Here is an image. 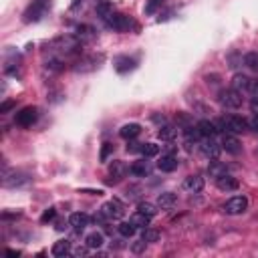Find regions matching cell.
Instances as JSON below:
<instances>
[{
  "label": "cell",
  "mask_w": 258,
  "mask_h": 258,
  "mask_svg": "<svg viewBox=\"0 0 258 258\" xmlns=\"http://www.w3.org/2000/svg\"><path fill=\"white\" fill-rule=\"evenodd\" d=\"M36 119H38V109L33 105L29 107H24V109H20L17 113V125L20 127H33L36 123Z\"/></svg>",
  "instance_id": "obj_5"
},
{
  "label": "cell",
  "mask_w": 258,
  "mask_h": 258,
  "mask_svg": "<svg viewBox=\"0 0 258 258\" xmlns=\"http://www.w3.org/2000/svg\"><path fill=\"white\" fill-rule=\"evenodd\" d=\"M95 10H97V15L103 20H107V18L113 15V4L109 2V0H101V2H97V6H95Z\"/></svg>",
  "instance_id": "obj_26"
},
{
  "label": "cell",
  "mask_w": 258,
  "mask_h": 258,
  "mask_svg": "<svg viewBox=\"0 0 258 258\" xmlns=\"http://www.w3.org/2000/svg\"><path fill=\"white\" fill-rule=\"evenodd\" d=\"M141 145H143V143H138V141H133V139H129V145H127V152H129V154H138V152L141 154Z\"/></svg>",
  "instance_id": "obj_40"
},
{
  "label": "cell",
  "mask_w": 258,
  "mask_h": 258,
  "mask_svg": "<svg viewBox=\"0 0 258 258\" xmlns=\"http://www.w3.org/2000/svg\"><path fill=\"white\" fill-rule=\"evenodd\" d=\"M89 250H91V248H89L87 244H85V248H77L73 254H75V256H87V254H89Z\"/></svg>",
  "instance_id": "obj_42"
},
{
  "label": "cell",
  "mask_w": 258,
  "mask_h": 258,
  "mask_svg": "<svg viewBox=\"0 0 258 258\" xmlns=\"http://www.w3.org/2000/svg\"><path fill=\"white\" fill-rule=\"evenodd\" d=\"M95 67H97V59H95V57H87V59H81V61L77 63L75 71H77V73H85V71L95 69Z\"/></svg>",
  "instance_id": "obj_29"
},
{
  "label": "cell",
  "mask_w": 258,
  "mask_h": 258,
  "mask_svg": "<svg viewBox=\"0 0 258 258\" xmlns=\"http://www.w3.org/2000/svg\"><path fill=\"white\" fill-rule=\"evenodd\" d=\"M125 172H127V168L123 161H113L109 168V180H107V184H117L125 175Z\"/></svg>",
  "instance_id": "obj_14"
},
{
  "label": "cell",
  "mask_w": 258,
  "mask_h": 258,
  "mask_svg": "<svg viewBox=\"0 0 258 258\" xmlns=\"http://www.w3.org/2000/svg\"><path fill=\"white\" fill-rule=\"evenodd\" d=\"M75 36L81 40V43H89V40H93L95 36H97V31L89 24H79L75 29Z\"/></svg>",
  "instance_id": "obj_16"
},
{
  "label": "cell",
  "mask_w": 258,
  "mask_h": 258,
  "mask_svg": "<svg viewBox=\"0 0 258 258\" xmlns=\"http://www.w3.org/2000/svg\"><path fill=\"white\" fill-rule=\"evenodd\" d=\"M31 178L26 173H20V172H15V173H4V180H2V184L6 186V188H17V186H22V184H26Z\"/></svg>",
  "instance_id": "obj_15"
},
{
  "label": "cell",
  "mask_w": 258,
  "mask_h": 258,
  "mask_svg": "<svg viewBox=\"0 0 258 258\" xmlns=\"http://www.w3.org/2000/svg\"><path fill=\"white\" fill-rule=\"evenodd\" d=\"M105 22H107V26H109V29H113L117 33H125V31H129L131 26H133V22H131L129 17H125V15H115V12Z\"/></svg>",
  "instance_id": "obj_9"
},
{
  "label": "cell",
  "mask_w": 258,
  "mask_h": 258,
  "mask_svg": "<svg viewBox=\"0 0 258 258\" xmlns=\"http://www.w3.org/2000/svg\"><path fill=\"white\" fill-rule=\"evenodd\" d=\"M216 186H218V189H222V192H236L240 184L230 173H224V175H220V178H216Z\"/></svg>",
  "instance_id": "obj_12"
},
{
  "label": "cell",
  "mask_w": 258,
  "mask_h": 258,
  "mask_svg": "<svg viewBox=\"0 0 258 258\" xmlns=\"http://www.w3.org/2000/svg\"><path fill=\"white\" fill-rule=\"evenodd\" d=\"M85 244L91 248V250H99L103 244H105V238H103V234L101 232H91V234H87V238H85Z\"/></svg>",
  "instance_id": "obj_25"
},
{
  "label": "cell",
  "mask_w": 258,
  "mask_h": 258,
  "mask_svg": "<svg viewBox=\"0 0 258 258\" xmlns=\"http://www.w3.org/2000/svg\"><path fill=\"white\" fill-rule=\"evenodd\" d=\"M12 107H15V101H4L2 105H0V113H8Z\"/></svg>",
  "instance_id": "obj_41"
},
{
  "label": "cell",
  "mask_w": 258,
  "mask_h": 258,
  "mask_svg": "<svg viewBox=\"0 0 258 258\" xmlns=\"http://www.w3.org/2000/svg\"><path fill=\"white\" fill-rule=\"evenodd\" d=\"M101 212L107 220H121L123 218V214H125V208H123V204H121L119 200H109V202H105L103 206H101Z\"/></svg>",
  "instance_id": "obj_4"
},
{
  "label": "cell",
  "mask_w": 258,
  "mask_h": 258,
  "mask_svg": "<svg viewBox=\"0 0 258 258\" xmlns=\"http://www.w3.org/2000/svg\"><path fill=\"white\" fill-rule=\"evenodd\" d=\"M117 230H119V234L123 236V238H131V236L135 234V230H138V228H135L131 222H121V224L117 226Z\"/></svg>",
  "instance_id": "obj_31"
},
{
  "label": "cell",
  "mask_w": 258,
  "mask_h": 258,
  "mask_svg": "<svg viewBox=\"0 0 258 258\" xmlns=\"http://www.w3.org/2000/svg\"><path fill=\"white\" fill-rule=\"evenodd\" d=\"M138 210L143 212L145 216H149V218H154V216L157 214V208L154 206V204H149V202H141V204H138Z\"/></svg>",
  "instance_id": "obj_33"
},
{
  "label": "cell",
  "mask_w": 258,
  "mask_h": 258,
  "mask_svg": "<svg viewBox=\"0 0 258 258\" xmlns=\"http://www.w3.org/2000/svg\"><path fill=\"white\" fill-rule=\"evenodd\" d=\"M141 238L145 240V242H157L159 240V232L155 228H143V234H141Z\"/></svg>",
  "instance_id": "obj_34"
},
{
  "label": "cell",
  "mask_w": 258,
  "mask_h": 258,
  "mask_svg": "<svg viewBox=\"0 0 258 258\" xmlns=\"http://www.w3.org/2000/svg\"><path fill=\"white\" fill-rule=\"evenodd\" d=\"M81 40L75 36V34H67V36H61L57 40L51 43V49L55 52L57 57H71V55H77L81 52Z\"/></svg>",
  "instance_id": "obj_1"
},
{
  "label": "cell",
  "mask_w": 258,
  "mask_h": 258,
  "mask_svg": "<svg viewBox=\"0 0 258 258\" xmlns=\"http://www.w3.org/2000/svg\"><path fill=\"white\" fill-rule=\"evenodd\" d=\"M111 154H113V145H111V143H103L101 154H99V159H101V161H107Z\"/></svg>",
  "instance_id": "obj_37"
},
{
  "label": "cell",
  "mask_w": 258,
  "mask_h": 258,
  "mask_svg": "<svg viewBox=\"0 0 258 258\" xmlns=\"http://www.w3.org/2000/svg\"><path fill=\"white\" fill-rule=\"evenodd\" d=\"M79 6H83V0H73V2H71V10L73 12L79 10Z\"/></svg>",
  "instance_id": "obj_44"
},
{
  "label": "cell",
  "mask_w": 258,
  "mask_h": 258,
  "mask_svg": "<svg viewBox=\"0 0 258 258\" xmlns=\"http://www.w3.org/2000/svg\"><path fill=\"white\" fill-rule=\"evenodd\" d=\"M157 135H159L161 141H173L175 135H178V127L172 125V123H164V125H159Z\"/></svg>",
  "instance_id": "obj_22"
},
{
  "label": "cell",
  "mask_w": 258,
  "mask_h": 258,
  "mask_svg": "<svg viewBox=\"0 0 258 258\" xmlns=\"http://www.w3.org/2000/svg\"><path fill=\"white\" fill-rule=\"evenodd\" d=\"M218 101L222 107H226V109H238L242 105V95L234 89H222L218 95Z\"/></svg>",
  "instance_id": "obj_3"
},
{
  "label": "cell",
  "mask_w": 258,
  "mask_h": 258,
  "mask_svg": "<svg viewBox=\"0 0 258 258\" xmlns=\"http://www.w3.org/2000/svg\"><path fill=\"white\" fill-rule=\"evenodd\" d=\"M208 173L212 175V178H220V175L226 173V166H222L220 161L212 159V161H210V166H208Z\"/></svg>",
  "instance_id": "obj_30"
},
{
  "label": "cell",
  "mask_w": 258,
  "mask_h": 258,
  "mask_svg": "<svg viewBox=\"0 0 258 258\" xmlns=\"http://www.w3.org/2000/svg\"><path fill=\"white\" fill-rule=\"evenodd\" d=\"M198 131H200V135L202 138H216L218 135V125L216 123H212V121H208V119H202V121H198Z\"/></svg>",
  "instance_id": "obj_13"
},
{
  "label": "cell",
  "mask_w": 258,
  "mask_h": 258,
  "mask_svg": "<svg viewBox=\"0 0 258 258\" xmlns=\"http://www.w3.org/2000/svg\"><path fill=\"white\" fill-rule=\"evenodd\" d=\"M244 65L258 71V52H246V55H244Z\"/></svg>",
  "instance_id": "obj_35"
},
{
  "label": "cell",
  "mask_w": 258,
  "mask_h": 258,
  "mask_svg": "<svg viewBox=\"0 0 258 258\" xmlns=\"http://www.w3.org/2000/svg\"><path fill=\"white\" fill-rule=\"evenodd\" d=\"M115 69H117V73H129V71H133L135 69V59H131V57H119L117 61H115Z\"/></svg>",
  "instance_id": "obj_23"
},
{
  "label": "cell",
  "mask_w": 258,
  "mask_h": 258,
  "mask_svg": "<svg viewBox=\"0 0 258 258\" xmlns=\"http://www.w3.org/2000/svg\"><path fill=\"white\" fill-rule=\"evenodd\" d=\"M47 8H49V4L45 2V0H34V2L29 8H26V12H24V20L26 22H36V20H40V18L45 17Z\"/></svg>",
  "instance_id": "obj_7"
},
{
  "label": "cell",
  "mask_w": 258,
  "mask_h": 258,
  "mask_svg": "<svg viewBox=\"0 0 258 258\" xmlns=\"http://www.w3.org/2000/svg\"><path fill=\"white\" fill-rule=\"evenodd\" d=\"M252 87H254V81L246 75H234L232 79V89L238 91L240 95H252Z\"/></svg>",
  "instance_id": "obj_10"
},
{
  "label": "cell",
  "mask_w": 258,
  "mask_h": 258,
  "mask_svg": "<svg viewBox=\"0 0 258 258\" xmlns=\"http://www.w3.org/2000/svg\"><path fill=\"white\" fill-rule=\"evenodd\" d=\"M161 4H164V0H147V4H145V15L152 17Z\"/></svg>",
  "instance_id": "obj_36"
},
{
  "label": "cell",
  "mask_w": 258,
  "mask_h": 258,
  "mask_svg": "<svg viewBox=\"0 0 258 258\" xmlns=\"http://www.w3.org/2000/svg\"><path fill=\"white\" fill-rule=\"evenodd\" d=\"M184 188L188 192L198 194L204 189V178H200V175H189V178H186V182H184Z\"/></svg>",
  "instance_id": "obj_21"
},
{
  "label": "cell",
  "mask_w": 258,
  "mask_h": 258,
  "mask_svg": "<svg viewBox=\"0 0 258 258\" xmlns=\"http://www.w3.org/2000/svg\"><path fill=\"white\" fill-rule=\"evenodd\" d=\"M200 152L206 155L208 159H218V155H220V152H222V145L216 141V138H202Z\"/></svg>",
  "instance_id": "obj_8"
},
{
  "label": "cell",
  "mask_w": 258,
  "mask_h": 258,
  "mask_svg": "<svg viewBox=\"0 0 258 258\" xmlns=\"http://www.w3.org/2000/svg\"><path fill=\"white\" fill-rule=\"evenodd\" d=\"M129 172L133 175H139V178H145V175L152 173V168H149L147 161H135V164L129 168Z\"/></svg>",
  "instance_id": "obj_27"
},
{
  "label": "cell",
  "mask_w": 258,
  "mask_h": 258,
  "mask_svg": "<svg viewBox=\"0 0 258 258\" xmlns=\"http://www.w3.org/2000/svg\"><path fill=\"white\" fill-rule=\"evenodd\" d=\"M139 133H141V125H139V123H125L123 127L119 129V135H121L123 139H127V141H129V139H135Z\"/></svg>",
  "instance_id": "obj_20"
},
{
  "label": "cell",
  "mask_w": 258,
  "mask_h": 258,
  "mask_svg": "<svg viewBox=\"0 0 258 258\" xmlns=\"http://www.w3.org/2000/svg\"><path fill=\"white\" fill-rule=\"evenodd\" d=\"M69 224L75 228V232H83V230L89 226V216L83 212H75V214H71Z\"/></svg>",
  "instance_id": "obj_17"
},
{
  "label": "cell",
  "mask_w": 258,
  "mask_h": 258,
  "mask_svg": "<svg viewBox=\"0 0 258 258\" xmlns=\"http://www.w3.org/2000/svg\"><path fill=\"white\" fill-rule=\"evenodd\" d=\"M55 216H57V210H55V208H49V210H45L43 216H40V222L47 224V222H51L52 218H55Z\"/></svg>",
  "instance_id": "obj_39"
},
{
  "label": "cell",
  "mask_w": 258,
  "mask_h": 258,
  "mask_svg": "<svg viewBox=\"0 0 258 258\" xmlns=\"http://www.w3.org/2000/svg\"><path fill=\"white\" fill-rule=\"evenodd\" d=\"M248 210V200L244 196H234L230 198L226 204H224V212L230 214V216H238V214H244Z\"/></svg>",
  "instance_id": "obj_6"
},
{
  "label": "cell",
  "mask_w": 258,
  "mask_h": 258,
  "mask_svg": "<svg viewBox=\"0 0 258 258\" xmlns=\"http://www.w3.org/2000/svg\"><path fill=\"white\" fill-rule=\"evenodd\" d=\"M129 222L135 226V228H147L149 226V222H152V218H149V216H145L143 212H135L133 216H131V218H129Z\"/></svg>",
  "instance_id": "obj_28"
},
{
  "label": "cell",
  "mask_w": 258,
  "mask_h": 258,
  "mask_svg": "<svg viewBox=\"0 0 258 258\" xmlns=\"http://www.w3.org/2000/svg\"><path fill=\"white\" fill-rule=\"evenodd\" d=\"M248 123H250V127H252L254 131H258V113H256V115H254V117L248 121Z\"/></svg>",
  "instance_id": "obj_43"
},
{
  "label": "cell",
  "mask_w": 258,
  "mask_h": 258,
  "mask_svg": "<svg viewBox=\"0 0 258 258\" xmlns=\"http://www.w3.org/2000/svg\"><path fill=\"white\" fill-rule=\"evenodd\" d=\"M159 154V145L155 143H143L141 145V155L143 157H155Z\"/></svg>",
  "instance_id": "obj_32"
},
{
  "label": "cell",
  "mask_w": 258,
  "mask_h": 258,
  "mask_svg": "<svg viewBox=\"0 0 258 258\" xmlns=\"http://www.w3.org/2000/svg\"><path fill=\"white\" fill-rule=\"evenodd\" d=\"M218 129L222 133H234V135H240V133H246L250 129V123L244 117H238V115H226L222 117L218 123Z\"/></svg>",
  "instance_id": "obj_2"
},
{
  "label": "cell",
  "mask_w": 258,
  "mask_h": 258,
  "mask_svg": "<svg viewBox=\"0 0 258 258\" xmlns=\"http://www.w3.org/2000/svg\"><path fill=\"white\" fill-rule=\"evenodd\" d=\"M175 204H178V196L173 192H164L157 196V208L159 210H172Z\"/></svg>",
  "instance_id": "obj_18"
},
{
  "label": "cell",
  "mask_w": 258,
  "mask_h": 258,
  "mask_svg": "<svg viewBox=\"0 0 258 258\" xmlns=\"http://www.w3.org/2000/svg\"><path fill=\"white\" fill-rule=\"evenodd\" d=\"M175 168H178V157H175L173 154H166V155H161V159L157 161V170L166 172V173L173 172Z\"/></svg>",
  "instance_id": "obj_19"
},
{
  "label": "cell",
  "mask_w": 258,
  "mask_h": 258,
  "mask_svg": "<svg viewBox=\"0 0 258 258\" xmlns=\"http://www.w3.org/2000/svg\"><path fill=\"white\" fill-rule=\"evenodd\" d=\"M220 145H222V149H226V152L232 154V155H238L242 152V145H240V141H238V138L234 133H224Z\"/></svg>",
  "instance_id": "obj_11"
},
{
  "label": "cell",
  "mask_w": 258,
  "mask_h": 258,
  "mask_svg": "<svg viewBox=\"0 0 258 258\" xmlns=\"http://www.w3.org/2000/svg\"><path fill=\"white\" fill-rule=\"evenodd\" d=\"M147 244H149V242H145L143 238H139L138 242H133V244H131V250H133L135 254H141V252L145 250V246H147Z\"/></svg>",
  "instance_id": "obj_38"
},
{
  "label": "cell",
  "mask_w": 258,
  "mask_h": 258,
  "mask_svg": "<svg viewBox=\"0 0 258 258\" xmlns=\"http://www.w3.org/2000/svg\"><path fill=\"white\" fill-rule=\"evenodd\" d=\"M52 256H67V254H71V242L69 240H59L52 244V248H51Z\"/></svg>",
  "instance_id": "obj_24"
},
{
  "label": "cell",
  "mask_w": 258,
  "mask_h": 258,
  "mask_svg": "<svg viewBox=\"0 0 258 258\" xmlns=\"http://www.w3.org/2000/svg\"><path fill=\"white\" fill-rule=\"evenodd\" d=\"M6 254H8V256H18V252H17V250H6Z\"/></svg>",
  "instance_id": "obj_45"
}]
</instances>
